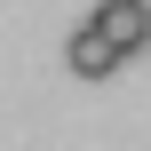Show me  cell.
<instances>
[{
    "mask_svg": "<svg viewBox=\"0 0 151 151\" xmlns=\"http://www.w3.org/2000/svg\"><path fill=\"white\" fill-rule=\"evenodd\" d=\"M88 24H96L119 56H143V48H151V0H104Z\"/></svg>",
    "mask_w": 151,
    "mask_h": 151,
    "instance_id": "obj_1",
    "label": "cell"
},
{
    "mask_svg": "<svg viewBox=\"0 0 151 151\" xmlns=\"http://www.w3.org/2000/svg\"><path fill=\"white\" fill-rule=\"evenodd\" d=\"M64 64H72V80H111V72H119L127 56H119V48H111V40L96 32V24H80V32L64 40Z\"/></svg>",
    "mask_w": 151,
    "mask_h": 151,
    "instance_id": "obj_2",
    "label": "cell"
}]
</instances>
